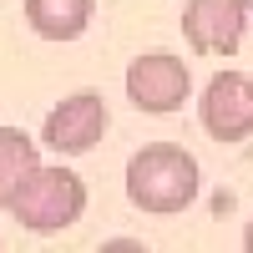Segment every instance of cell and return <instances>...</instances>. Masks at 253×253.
<instances>
[{"mask_svg":"<svg viewBox=\"0 0 253 253\" xmlns=\"http://www.w3.org/2000/svg\"><path fill=\"white\" fill-rule=\"evenodd\" d=\"M203 187V172H198V157L177 142H147L132 152L126 162V198L142 213H157V218H172L182 208H193Z\"/></svg>","mask_w":253,"mask_h":253,"instance_id":"1","label":"cell"},{"mask_svg":"<svg viewBox=\"0 0 253 253\" xmlns=\"http://www.w3.org/2000/svg\"><path fill=\"white\" fill-rule=\"evenodd\" d=\"M10 213L20 218V228L31 233H61L86 213V182H81L71 167H36L26 177V187L15 193Z\"/></svg>","mask_w":253,"mask_h":253,"instance_id":"2","label":"cell"},{"mask_svg":"<svg viewBox=\"0 0 253 253\" xmlns=\"http://www.w3.org/2000/svg\"><path fill=\"white\" fill-rule=\"evenodd\" d=\"M193 96V71L187 61L172 51H142L132 66H126V101L147 117H167L182 112V101Z\"/></svg>","mask_w":253,"mask_h":253,"instance_id":"3","label":"cell"},{"mask_svg":"<svg viewBox=\"0 0 253 253\" xmlns=\"http://www.w3.org/2000/svg\"><path fill=\"white\" fill-rule=\"evenodd\" d=\"M253 5L248 0H187L182 5V36L198 56H233L243 46Z\"/></svg>","mask_w":253,"mask_h":253,"instance_id":"4","label":"cell"},{"mask_svg":"<svg viewBox=\"0 0 253 253\" xmlns=\"http://www.w3.org/2000/svg\"><path fill=\"white\" fill-rule=\"evenodd\" d=\"M107 122H112V117H107L101 91H71V96H61V107L46 112L41 137H46L51 152H61V157H81V152H91V147L101 142Z\"/></svg>","mask_w":253,"mask_h":253,"instance_id":"5","label":"cell"},{"mask_svg":"<svg viewBox=\"0 0 253 253\" xmlns=\"http://www.w3.org/2000/svg\"><path fill=\"white\" fill-rule=\"evenodd\" d=\"M198 117L213 142H243L253 132V81L243 71H218L198 96Z\"/></svg>","mask_w":253,"mask_h":253,"instance_id":"6","label":"cell"},{"mask_svg":"<svg viewBox=\"0 0 253 253\" xmlns=\"http://www.w3.org/2000/svg\"><path fill=\"white\" fill-rule=\"evenodd\" d=\"M96 5L91 0H26V26L41 41H76L86 36Z\"/></svg>","mask_w":253,"mask_h":253,"instance_id":"7","label":"cell"},{"mask_svg":"<svg viewBox=\"0 0 253 253\" xmlns=\"http://www.w3.org/2000/svg\"><path fill=\"white\" fill-rule=\"evenodd\" d=\"M41 167L36 142L20 132V126H0V208H10L15 193L26 187V177Z\"/></svg>","mask_w":253,"mask_h":253,"instance_id":"8","label":"cell"},{"mask_svg":"<svg viewBox=\"0 0 253 253\" xmlns=\"http://www.w3.org/2000/svg\"><path fill=\"white\" fill-rule=\"evenodd\" d=\"M243 248L253 253V218H248V233H243Z\"/></svg>","mask_w":253,"mask_h":253,"instance_id":"9","label":"cell"},{"mask_svg":"<svg viewBox=\"0 0 253 253\" xmlns=\"http://www.w3.org/2000/svg\"><path fill=\"white\" fill-rule=\"evenodd\" d=\"M0 243H5V238H0Z\"/></svg>","mask_w":253,"mask_h":253,"instance_id":"10","label":"cell"},{"mask_svg":"<svg viewBox=\"0 0 253 253\" xmlns=\"http://www.w3.org/2000/svg\"><path fill=\"white\" fill-rule=\"evenodd\" d=\"M248 81H253V76H248Z\"/></svg>","mask_w":253,"mask_h":253,"instance_id":"11","label":"cell"}]
</instances>
